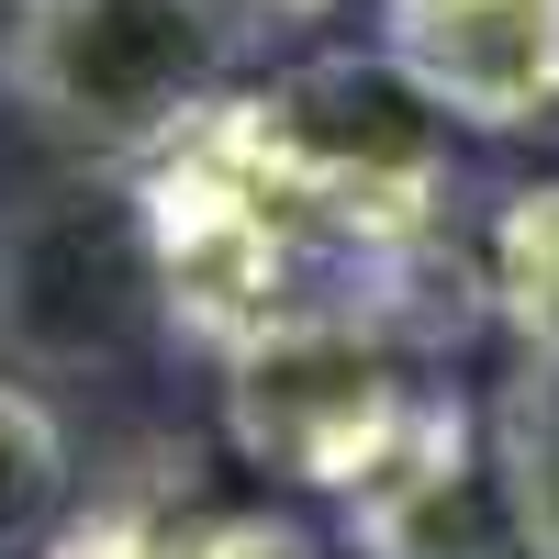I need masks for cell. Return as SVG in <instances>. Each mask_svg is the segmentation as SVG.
Here are the masks:
<instances>
[{
    "label": "cell",
    "mask_w": 559,
    "mask_h": 559,
    "mask_svg": "<svg viewBox=\"0 0 559 559\" xmlns=\"http://www.w3.org/2000/svg\"><path fill=\"white\" fill-rule=\"evenodd\" d=\"M236 45L224 0H34L12 102L90 168H157L224 112Z\"/></svg>",
    "instance_id": "obj_1"
},
{
    "label": "cell",
    "mask_w": 559,
    "mask_h": 559,
    "mask_svg": "<svg viewBox=\"0 0 559 559\" xmlns=\"http://www.w3.org/2000/svg\"><path fill=\"white\" fill-rule=\"evenodd\" d=\"M146 336H168V269H157L134 168L57 179L0 224V347H12V369H34V381L123 369Z\"/></svg>",
    "instance_id": "obj_2"
},
{
    "label": "cell",
    "mask_w": 559,
    "mask_h": 559,
    "mask_svg": "<svg viewBox=\"0 0 559 559\" xmlns=\"http://www.w3.org/2000/svg\"><path fill=\"white\" fill-rule=\"evenodd\" d=\"M414 392L426 381L403 369L392 324L358 302H324V292L224 347V426H236L247 471L313 481V492H347L381 459V437L403 426Z\"/></svg>",
    "instance_id": "obj_3"
},
{
    "label": "cell",
    "mask_w": 559,
    "mask_h": 559,
    "mask_svg": "<svg viewBox=\"0 0 559 559\" xmlns=\"http://www.w3.org/2000/svg\"><path fill=\"white\" fill-rule=\"evenodd\" d=\"M381 68L448 134L559 123V0H381Z\"/></svg>",
    "instance_id": "obj_4"
},
{
    "label": "cell",
    "mask_w": 559,
    "mask_h": 559,
    "mask_svg": "<svg viewBox=\"0 0 559 559\" xmlns=\"http://www.w3.org/2000/svg\"><path fill=\"white\" fill-rule=\"evenodd\" d=\"M347 548L358 559H526L492 492V459L448 392H414L381 459L347 481Z\"/></svg>",
    "instance_id": "obj_5"
},
{
    "label": "cell",
    "mask_w": 559,
    "mask_h": 559,
    "mask_svg": "<svg viewBox=\"0 0 559 559\" xmlns=\"http://www.w3.org/2000/svg\"><path fill=\"white\" fill-rule=\"evenodd\" d=\"M481 459H492V492L515 515L526 559H559V347L515 358V381L481 414Z\"/></svg>",
    "instance_id": "obj_6"
},
{
    "label": "cell",
    "mask_w": 559,
    "mask_h": 559,
    "mask_svg": "<svg viewBox=\"0 0 559 559\" xmlns=\"http://www.w3.org/2000/svg\"><path fill=\"white\" fill-rule=\"evenodd\" d=\"M68 492H79V459H68L57 403H45L34 381H0V559L57 526Z\"/></svg>",
    "instance_id": "obj_7"
},
{
    "label": "cell",
    "mask_w": 559,
    "mask_h": 559,
    "mask_svg": "<svg viewBox=\"0 0 559 559\" xmlns=\"http://www.w3.org/2000/svg\"><path fill=\"white\" fill-rule=\"evenodd\" d=\"M503 313L526 347H559V179L503 213Z\"/></svg>",
    "instance_id": "obj_8"
},
{
    "label": "cell",
    "mask_w": 559,
    "mask_h": 559,
    "mask_svg": "<svg viewBox=\"0 0 559 559\" xmlns=\"http://www.w3.org/2000/svg\"><path fill=\"white\" fill-rule=\"evenodd\" d=\"M191 559H324V548H313L292 515H213Z\"/></svg>",
    "instance_id": "obj_9"
},
{
    "label": "cell",
    "mask_w": 559,
    "mask_h": 559,
    "mask_svg": "<svg viewBox=\"0 0 559 559\" xmlns=\"http://www.w3.org/2000/svg\"><path fill=\"white\" fill-rule=\"evenodd\" d=\"M224 12H236V34H258V23H324L336 0H224Z\"/></svg>",
    "instance_id": "obj_10"
},
{
    "label": "cell",
    "mask_w": 559,
    "mask_h": 559,
    "mask_svg": "<svg viewBox=\"0 0 559 559\" xmlns=\"http://www.w3.org/2000/svg\"><path fill=\"white\" fill-rule=\"evenodd\" d=\"M23 23H34V0H0V90H12V57H23Z\"/></svg>",
    "instance_id": "obj_11"
}]
</instances>
